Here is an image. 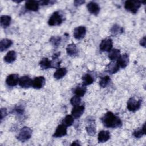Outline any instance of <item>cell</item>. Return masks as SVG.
<instances>
[{
	"label": "cell",
	"instance_id": "cell-39",
	"mask_svg": "<svg viewBox=\"0 0 146 146\" xmlns=\"http://www.w3.org/2000/svg\"><path fill=\"white\" fill-rule=\"evenodd\" d=\"M71 145H80V144L78 140L74 141L72 142V143L71 144Z\"/></svg>",
	"mask_w": 146,
	"mask_h": 146
},
{
	"label": "cell",
	"instance_id": "cell-25",
	"mask_svg": "<svg viewBox=\"0 0 146 146\" xmlns=\"http://www.w3.org/2000/svg\"><path fill=\"white\" fill-rule=\"evenodd\" d=\"M40 67L42 69L45 70L50 68H52L51 61L50 60L47 58H43L39 62Z\"/></svg>",
	"mask_w": 146,
	"mask_h": 146
},
{
	"label": "cell",
	"instance_id": "cell-24",
	"mask_svg": "<svg viewBox=\"0 0 146 146\" xmlns=\"http://www.w3.org/2000/svg\"><path fill=\"white\" fill-rule=\"evenodd\" d=\"M67 72V70L66 68L62 67V68H59L56 70V71L54 74V77L56 79H62L63 77H64Z\"/></svg>",
	"mask_w": 146,
	"mask_h": 146
},
{
	"label": "cell",
	"instance_id": "cell-26",
	"mask_svg": "<svg viewBox=\"0 0 146 146\" xmlns=\"http://www.w3.org/2000/svg\"><path fill=\"white\" fill-rule=\"evenodd\" d=\"M110 31L113 36H117L124 32V29L123 27H120L119 25L115 24L112 26Z\"/></svg>",
	"mask_w": 146,
	"mask_h": 146
},
{
	"label": "cell",
	"instance_id": "cell-5",
	"mask_svg": "<svg viewBox=\"0 0 146 146\" xmlns=\"http://www.w3.org/2000/svg\"><path fill=\"white\" fill-rule=\"evenodd\" d=\"M141 104V99L136 100L134 97H131L127 102V109L131 112H135L140 108Z\"/></svg>",
	"mask_w": 146,
	"mask_h": 146
},
{
	"label": "cell",
	"instance_id": "cell-37",
	"mask_svg": "<svg viewBox=\"0 0 146 146\" xmlns=\"http://www.w3.org/2000/svg\"><path fill=\"white\" fill-rule=\"evenodd\" d=\"M85 3L84 1H82V0H76L74 2V4L75 6H79L82 4Z\"/></svg>",
	"mask_w": 146,
	"mask_h": 146
},
{
	"label": "cell",
	"instance_id": "cell-30",
	"mask_svg": "<svg viewBox=\"0 0 146 146\" xmlns=\"http://www.w3.org/2000/svg\"><path fill=\"white\" fill-rule=\"evenodd\" d=\"M82 79L83 82V84L86 86L88 85H90L94 82V80L92 76H91L89 74H86L84 75H83Z\"/></svg>",
	"mask_w": 146,
	"mask_h": 146
},
{
	"label": "cell",
	"instance_id": "cell-27",
	"mask_svg": "<svg viewBox=\"0 0 146 146\" xmlns=\"http://www.w3.org/2000/svg\"><path fill=\"white\" fill-rule=\"evenodd\" d=\"M120 55V51L119 49H112L111 50L108 54V58L111 60H117Z\"/></svg>",
	"mask_w": 146,
	"mask_h": 146
},
{
	"label": "cell",
	"instance_id": "cell-18",
	"mask_svg": "<svg viewBox=\"0 0 146 146\" xmlns=\"http://www.w3.org/2000/svg\"><path fill=\"white\" fill-rule=\"evenodd\" d=\"M66 52L68 55L71 57H74L78 55L79 51L76 46L74 43H71L67 46Z\"/></svg>",
	"mask_w": 146,
	"mask_h": 146
},
{
	"label": "cell",
	"instance_id": "cell-13",
	"mask_svg": "<svg viewBox=\"0 0 146 146\" xmlns=\"http://www.w3.org/2000/svg\"><path fill=\"white\" fill-rule=\"evenodd\" d=\"M116 63L119 65L120 68H125L129 63V56L127 54H123L120 55L119 58L117 59Z\"/></svg>",
	"mask_w": 146,
	"mask_h": 146
},
{
	"label": "cell",
	"instance_id": "cell-21",
	"mask_svg": "<svg viewBox=\"0 0 146 146\" xmlns=\"http://www.w3.org/2000/svg\"><path fill=\"white\" fill-rule=\"evenodd\" d=\"M13 44V41L9 39H3L0 42L1 51H3L8 49Z\"/></svg>",
	"mask_w": 146,
	"mask_h": 146
},
{
	"label": "cell",
	"instance_id": "cell-20",
	"mask_svg": "<svg viewBox=\"0 0 146 146\" xmlns=\"http://www.w3.org/2000/svg\"><path fill=\"white\" fill-rule=\"evenodd\" d=\"M88 123L90 124L86 127V130L87 133V134L90 136H94L96 133V128L95 125V121L94 120L90 119L88 120Z\"/></svg>",
	"mask_w": 146,
	"mask_h": 146
},
{
	"label": "cell",
	"instance_id": "cell-19",
	"mask_svg": "<svg viewBox=\"0 0 146 146\" xmlns=\"http://www.w3.org/2000/svg\"><path fill=\"white\" fill-rule=\"evenodd\" d=\"M17 58V54L15 51L11 50L9 51L4 57V61L7 63H11L14 62Z\"/></svg>",
	"mask_w": 146,
	"mask_h": 146
},
{
	"label": "cell",
	"instance_id": "cell-3",
	"mask_svg": "<svg viewBox=\"0 0 146 146\" xmlns=\"http://www.w3.org/2000/svg\"><path fill=\"white\" fill-rule=\"evenodd\" d=\"M32 132L33 131L30 128L24 127L21 129L18 135L17 136V139L21 142H25L31 138Z\"/></svg>",
	"mask_w": 146,
	"mask_h": 146
},
{
	"label": "cell",
	"instance_id": "cell-31",
	"mask_svg": "<svg viewBox=\"0 0 146 146\" xmlns=\"http://www.w3.org/2000/svg\"><path fill=\"white\" fill-rule=\"evenodd\" d=\"M74 122V117L71 115H66V117L63 119L62 123L66 125V127H70L73 124Z\"/></svg>",
	"mask_w": 146,
	"mask_h": 146
},
{
	"label": "cell",
	"instance_id": "cell-10",
	"mask_svg": "<svg viewBox=\"0 0 146 146\" xmlns=\"http://www.w3.org/2000/svg\"><path fill=\"white\" fill-rule=\"evenodd\" d=\"M33 80L28 76H23L19 78V85L24 88H29L32 87Z\"/></svg>",
	"mask_w": 146,
	"mask_h": 146
},
{
	"label": "cell",
	"instance_id": "cell-29",
	"mask_svg": "<svg viewBox=\"0 0 146 146\" xmlns=\"http://www.w3.org/2000/svg\"><path fill=\"white\" fill-rule=\"evenodd\" d=\"M111 80L109 76L106 75L100 78L99 80V85L101 87L104 88L107 87L111 83Z\"/></svg>",
	"mask_w": 146,
	"mask_h": 146
},
{
	"label": "cell",
	"instance_id": "cell-15",
	"mask_svg": "<svg viewBox=\"0 0 146 146\" xmlns=\"http://www.w3.org/2000/svg\"><path fill=\"white\" fill-rule=\"evenodd\" d=\"M39 1H27L25 3V7L26 9L32 11H36L38 10L39 7Z\"/></svg>",
	"mask_w": 146,
	"mask_h": 146
},
{
	"label": "cell",
	"instance_id": "cell-23",
	"mask_svg": "<svg viewBox=\"0 0 146 146\" xmlns=\"http://www.w3.org/2000/svg\"><path fill=\"white\" fill-rule=\"evenodd\" d=\"M0 19H1L0 21L1 26L3 28H6L10 26L11 21V18L10 16L3 15L1 17Z\"/></svg>",
	"mask_w": 146,
	"mask_h": 146
},
{
	"label": "cell",
	"instance_id": "cell-7",
	"mask_svg": "<svg viewBox=\"0 0 146 146\" xmlns=\"http://www.w3.org/2000/svg\"><path fill=\"white\" fill-rule=\"evenodd\" d=\"M86 34V28L84 26H80L76 27L74 29L73 32L74 37L76 39H83Z\"/></svg>",
	"mask_w": 146,
	"mask_h": 146
},
{
	"label": "cell",
	"instance_id": "cell-36",
	"mask_svg": "<svg viewBox=\"0 0 146 146\" xmlns=\"http://www.w3.org/2000/svg\"><path fill=\"white\" fill-rule=\"evenodd\" d=\"M7 110L5 108H2L1 110V120H2L7 115Z\"/></svg>",
	"mask_w": 146,
	"mask_h": 146
},
{
	"label": "cell",
	"instance_id": "cell-33",
	"mask_svg": "<svg viewBox=\"0 0 146 146\" xmlns=\"http://www.w3.org/2000/svg\"><path fill=\"white\" fill-rule=\"evenodd\" d=\"M80 102H81V99L80 97L76 95H75L73 97H72V98L70 100V103L73 106L79 105Z\"/></svg>",
	"mask_w": 146,
	"mask_h": 146
},
{
	"label": "cell",
	"instance_id": "cell-2",
	"mask_svg": "<svg viewBox=\"0 0 146 146\" xmlns=\"http://www.w3.org/2000/svg\"><path fill=\"white\" fill-rule=\"evenodd\" d=\"M141 5V2L139 1H127L124 3V8L128 11L136 14Z\"/></svg>",
	"mask_w": 146,
	"mask_h": 146
},
{
	"label": "cell",
	"instance_id": "cell-16",
	"mask_svg": "<svg viewBox=\"0 0 146 146\" xmlns=\"http://www.w3.org/2000/svg\"><path fill=\"white\" fill-rule=\"evenodd\" d=\"M111 138V134L108 131H100L98 135V140L99 143H104L107 141Z\"/></svg>",
	"mask_w": 146,
	"mask_h": 146
},
{
	"label": "cell",
	"instance_id": "cell-14",
	"mask_svg": "<svg viewBox=\"0 0 146 146\" xmlns=\"http://www.w3.org/2000/svg\"><path fill=\"white\" fill-rule=\"evenodd\" d=\"M67 135V127L62 124L58 125L53 135L54 137H62Z\"/></svg>",
	"mask_w": 146,
	"mask_h": 146
},
{
	"label": "cell",
	"instance_id": "cell-9",
	"mask_svg": "<svg viewBox=\"0 0 146 146\" xmlns=\"http://www.w3.org/2000/svg\"><path fill=\"white\" fill-rule=\"evenodd\" d=\"M87 8L90 13L95 15H98L100 10L99 5L96 2L94 1L88 2L87 5Z\"/></svg>",
	"mask_w": 146,
	"mask_h": 146
},
{
	"label": "cell",
	"instance_id": "cell-12",
	"mask_svg": "<svg viewBox=\"0 0 146 146\" xmlns=\"http://www.w3.org/2000/svg\"><path fill=\"white\" fill-rule=\"evenodd\" d=\"M46 82V79L43 76H37L33 80L32 87L35 89H40L42 88Z\"/></svg>",
	"mask_w": 146,
	"mask_h": 146
},
{
	"label": "cell",
	"instance_id": "cell-6",
	"mask_svg": "<svg viewBox=\"0 0 146 146\" xmlns=\"http://www.w3.org/2000/svg\"><path fill=\"white\" fill-rule=\"evenodd\" d=\"M112 40L110 38H107L102 40L99 45V49L102 52H110L112 50Z\"/></svg>",
	"mask_w": 146,
	"mask_h": 146
},
{
	"label": "cell",
	"instance_id": "cell-35",
	"mask_svg": "<svg viewBox=\"0 0 146 146\" xmlns=\"http://www.w3.org/2000/svg\"><path fill=\"white\" fill-rule=\"evenodd\" d=\"M55 1H39V5H48L50 3V4H53L54 3H55Z\"/></svg>",
	"mask_w": 146,
	"mask_h": 146
},
{
	"label": "cell",
	"instance_id": "cell-22",
	"mask_svg": "<svg viewBox=\"0 0 146 146\" xmlns=\"http://www.w3.org/2000/svg\"><path fill=\"white\" fill-rule=\"evenodd\" d=\"M87 91V88L86 87V86L83 85V84L82 85L78 86L74 90V93L75 95L82 97L84 95Z\"/></svg>",
	"mask_w": 146,
	"mask_h": 146
},
{
	"label": "cell",
	"instance_id": "cell-17",
	"mask_svg": "<svg viewBox=\"0 0 146 146\" xmlns=\"http://www.w3.org/2000/svg\"><path fill=\"white\" fill-rule=\"evenodd\" d=\"M119 68L120 67L117 63L115 61H112L106 66V71L110 74H113L116 73L119 70Z\"/></svg>",
	"mask_w": 146,
	"mask_h": 146
},
{
	"label": "cell",
	"instance_id": "cell-28",
	"mask_svg": "<svg viewBox=\"0 0 146 146\" xmlns=\"http://www.w3.org/2000/svg\"><path fill=\"white\" fill-rule=\"evenodd\" d=\"M145 134V124L144 123L141 128L136 129L133 132V136L136 138H140Z\"/></svg>",
	"mask_w": 146,
	"mask_h": 146
},
{
	"label": "cell",
	"instance_id": "cell-34",
	"mask_svg": "<svg viewBox=\"0 0 146 146\" xmlns=\"http://www.w3.org/2000/svg\"><path fill=\"white\" fill-rule=\"evenodd\" d=\"M14 111L17 114L21 115L24 112V108L22 106H18L15 107Z\"/></svg>",
	"mask_w": 146,
	"mask_h": 146
},
{
	"label": "cell",
	"instance_id": "cell-38",
	"mask_svg": "<svg viewBox=\"0 0 146 146\" xmlns=\"http://www.w3.org/2000/svg\"><path fill=\"white\" fill-rule=\"evenodd\" d=\"M145 44H146V40H145V36H144L143 38H141V39L140 41V44L145 47Z\"/></svg>",
	"mask_w": 146,
	"mask_h": 146
},
{
	"label": "cell",
	"instance_id": "cell-1",
	"mask_svg": "<svg viewBox=\"0 0 146 146\" xmlns=\"http://www.w3.org/2000/svg\"><path fill=\"white\" fill-rule=\"evenodd\" d=\"M100 119L103 125L106 128H120L123 124L120 117L110 111L106 112Z\"/></svg>",
	"mask_w": 146,
	"mask_h": 146
},
{
	"label": "cell",
	"instance_id": "cell-4",
	"mask_svg": "<svg viewBox=\"0 0 146 146\" xmlns=\"http://www.w3.org/2000/svg\"><path fill=\"white\" fill-rule=\"evenodd\" d=\"M63 20V17L60 12L55 11L50 16L48 21V24L51 26H59L62 24Z\"/></svg>",
	"mask_w": 146,
	"mask_h": 146
},
{
	"label": "cell",
	"instance_id": "cell-8",
	"mask_svg": "<svg viewBox=\"0 0 146 146\" xmlns=\"http://www.w3.org/2000/svg\"><path fill=\"white\" fill-rule=\"evenodd\" d=\"M19 76L17 74H12L8 75L6 79V83L8 86L14 87L19 83Z\"/></svg>",
	"mask_w": 146,
	"mask_h": 146
},
{
	"label": "cell",
	"instance_id": "cell-11",
	"mask_svg": "<svg viewBox=\"0 0 146 146\" xmlns=\"http://www.w3.org/2000/svg\"><path fill=\"white\" fill-rule=\"evenodd\" d=\"M85 108L83 105H78L74 106L71 111V115L75 119L79 118L84 113Z\"/></svg>",
	"mask_w": 146,
	"mask_h": 146
},
{
	"label": "cell",
	"instance_id": "cell-32",
	"mask_svg": "<svg viewBox=\"0 0 146 146\" xmlns=\"http://www.w3.org/2000/svg\"><path fill=\"white\" fill-rule=\"evenodd\" d=\"M61 40V37L59 36H52L50 39V42L55 47H58L60 45Z\"/></svg>",
	"mask_w": 146,
	"mask_h": 146
}]
</instances>
